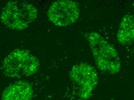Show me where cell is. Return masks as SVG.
I'll return each instance as SVG.
<instances>
[{
	"mask_svg": "<svg viewBox=\"0 0 134 100\" xmlns=\"http://www.w3.org/2000/svg\"><path fill=\"white\" fill-rule=\"evenodd\" d=\"M117 40L121 45L134 42V16L124 15L119 24L116 35Z\"/></svg>",
	"mask_w": 134,
	"mask_h": 100,
	"instance_id": "7",
	"label": "cell"
},
{
	"mask_svg": "<svg viewBox=\"0 0 134 100\" xmlns=\"http://www.w3.org/2000/svg\"><path fill=\"white\" fill-rule=\"evenodd\" d=\"M38 58L26 49H16L5 57L2 64L4 75L11 78L33 75L40 68Z\"/></svg>",
	"mask_w": 134,
	"mask_h": 100,
	"instance_id": "2",
	"label": "cell"
},
{
	"mask_svg": "<svg viewBox=\"0 0 134 100\" xmlns=\"http://www.w3.org/2000/svg\"><path fill=\"white\" fill-rule=\"evenodd\" d=\"M69 77L77 86V96L83 100L90 98L98 83V75L96 68L85 63L72 66L69 71Z\"/></svg>",
	"mask_w": 134,
	"mask_h": 100,
	"instance_id": "4",
	"label": "cell"
},
{
	"mask_svg": "<svg viewBox=\"0 0 134 100\" xmlns=\"http://www.w3.org/2000/svg\"><path fill=\"white\" fill-rule=\"evenodd\" d=\"M86 38L97 68L109 74L120 73L121 63L115 47L96 31L87 33Z\"/></svg>",
	"mask_w": 134,
	"mask_h": 100,
	"instance_id": "1",
	"label": "cell"
},
{
	"mask_svg": "<svg viewBox=\"0 0 134 100\" xmlns=\"http://www.w3.org/2000/svg\"><path fill=\"white\" fill-rule=\"evenodd\" d=\"M33 96L31 84L27 80H21L4 88L1 93V100H31Z\"/></svg>",
	"mask_w": 134,
	"mask_h": 100,
	"instance_id": "6",
	"label": "cell"
},
{
	"mask_svg": "<svg viewBox=\"0 0 134 100\" xmlns=\"http://www.w3.org/2000/svg\"><path fill=\"white\" fill-rule=\"evenodd\" d=\"M38 10L33 4L23 1H10L2 8V23L8 29L21 31L30 26L38 16Z\"/></svg>",
	"mask_w": 134,
	"mask_h": 100,
	"instance_id": "3",
	"label": "cell"
},
{
	"mask_svg": "<svg viewBox=\"0 0 134 100\" xmlns=\"http://www.w3.org/2000/svg\"><path fill=\"white\" fill-rule=\"evenodd\" d=\"M80 12V8L76 2L58 0L50 5L47 16L49 21L55 26L66 27L76 22Z\"/></svg>",
	"mask_w": 134,
	"mask_h": 100,
	"instance_id": "5",
	"label": "cell"
}]
</instances>
